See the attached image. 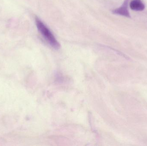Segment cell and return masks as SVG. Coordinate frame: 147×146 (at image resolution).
<instances>
[{
  "mask_svg": "<svg viewBox=\"0 0 147 146\" xmlns=\"http://www.w3.org/2000/svg\"><path fill=\"white\" fill-rule=\"evenodd\" d=\"M129 1V0H124L121 6L112 10V13L115 14L122 15L127 18H131L128 9Z\"/></svg>",
  "mask_w": 147,
  "mask_h": 146,
  "instance_id": "obj_2",
  "label": "cell"
},
{
  "mask_svg": "<svg viewBox=\"0 0 147 146\" xmlns=\"http://www.w3.org/2000/svg\"><path fill=\"white\" fill-rule=\"evenodd\" d=\"M35 23L38 31L45 40L53 48L58 49L60 45L53 33L48 27L38 17L35 18Z\"/></svg>",
  "mask_w": 147,
  "mask_h": 146,
  "instance_id": "obj_1",
  "label": "cell"
},
{
  "mask_svg": "<svg viewBox=\"0 0 147 146\" xmlns=\"http://www.w3.org/2000/svg\"><path fill=\"white\" fill-rule=\"evenodd\" d=\"M130 7L132 10L137 11H143L146 7L141 0H132L130 3Z\"/></svg>",
  "mask_w": 147,
  "mask_h": 146,
  "instance_id": "obj_3",
  "label": "cell"
}]
</instances>
